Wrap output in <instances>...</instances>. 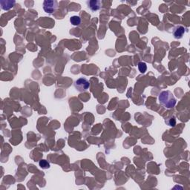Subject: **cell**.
<instances>
[{
    "instance_id": "1",
    "label": "cell",
    "mask_w": 190,
    "mask_h": 190,
    "mask_svg": "<svg viewBox=\"0 0 190 190\" xmlns=\"http://www.w3.org/2000/svg\"><path fill=\"white\" fill-rule=\"evenodd\" d=\"M159 101L162 106L167 109H172L176 105V100L175 96L170 91H163L159 95Z\"/></svg>"
},
{
    "instance_id": "2",
    "label": "cell",
    "mask_w": 190,
    "mask_h": 190,
    "mask_svg": "<svg viewBox=\"0 0 190 190\" xmlns=\"http://www.w3.org/2000/svg\"><path fill=\"white\" fill-rule=\"evenodd\" d=\"M74 86H75L76 89L79 91L80 92H85L89 88L90 83L88 80L85 79L84 77L79 78L76 80L74 83Z\"/></svg>"
},
{
    "instance_id": "3",
    "label": "cell",
    "mask_w": 190,
    "mask_h": 190,
    "mask_svg": "<svg viewBox=\"0 0 190 190\" xmlns=\"http://www.w3.org/2000/svg\"><path fill=\"white\" fill-rule=\"evenodd\" d=\"M58 8V2L55 0H45L43 2V9L45 12L51 14L54 13Z\"/></svg>"
},
{
    "instance_id": "4",
    "label": "cell",
    "mask_w": 190,
    "mask_h": 190,
    "mask_svg": "<svg viewBox=\"0 0 190 190\" xmlns=\"http://www.w3.org/2000/svg\"><path fill=\"white\" fill-rule=\"evenodd\" d=\"M87 4L88 5V8L92 11H96V10H98L101 8L102 2L99 0H91V1L87 2Z\"/></svg>"
},
{
    "instance_id": "5",
    "label": "cell",
    "mask_w": 190,
    "mask_h": 190,
    "mask_svg": "<svg viewBox=\"0 0 190 190\" xmlns=\"http://www.w3.org/2000/svg\"><path fill=\"white\" fill-rule=\"evenodd\" d=\"M186 29L183 26H177L173 31V35L175 39H181L185 34Z\"/></svg>"
},
{
    "instance_id": "6",
    "label": "cell",
    "mask_w": 190,
    "mask_h": 190,
    "mask_svg": "<svg viewBox=\"0 0 190 190\" xmlns=\"http://www.w3.org/2000/svg\"><path fill=\"white\" fill-rule=\"evenodd\" d=\"M0 4H1V7L3 10H8L13 8L15 4V1H1Z\"/></svg>"
},
{
    "instance_id": "7",
    "label": "cell",
    "mask_w": 190,
    "mask_h": 190,
    "mask_svg": "<svg viewBox=\"0 0 190 190\" xmlns=\"http://www.w3.org/2000/svg\"><path fill=\"white\" fill-rule=\"evenodd\" d=\"M70 22L73 25L78 26L81 24L82 20L79 16H72L70 18Z\"/></svg>"
},
{
    "instance_id": "8",
    "label": "cell",
    "mask_w": 190,
    "mask_h": 190,
    "mask_svg": "<svg viewBox=\"0 0 190 190\" xmlns=\"http://www.w3.org/2000/svg\"><path fill=\"white\" fill-rule=\"evenodd\" d=\"M39 165L42 169H43V170H47V169L50 168V163L45 160H40L39 162Z\"/></svg>"
},
{
    "instance_id": "9",
    "label": "cell",
    "mask_w": 190,
    "mask_h": 190,
    "mask_svg": "<svg viewBox=\"0 0 190 190\" xmlns=\"http://www.w3.org/2000/svg\"><path fill=\"white\" fill-rule=\"evenodd\" d=\"M138 69L140 71V73L142 74H144L146 72V70H147V65L145 62H140L138 63Z\"/></svg>"
},
{
    "instance_id": "10",
    "label": "cell",
    "mask_w": 190,
    "mask_h": 190,
    "mask_svg": "<svg viewBox=\"0 0 190 190\" xmlns=\"http://www.w3.org/2000/svg\"><path fill=\"white\" fill-rule=\"evenodd\" d=\"M166 123L169 125H170V126H175L176 125V120L174 117H172L170 118V119L166 120Z\"/></svg>"
}]
</instances>
